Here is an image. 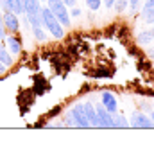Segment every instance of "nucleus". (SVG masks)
Masks as SVG:
<instances>
[{
  "label": "nucleus",
  "instance_id": "a878e982",
  "mask_svg": "<svg viewBox=\"0 0 154 158\" xmlns=\"http://www.w3.org/2000/svg\"><path fill=\"white\" fill-rule=\"evenodd\" d=\"M149 117H151V120L154 122V110H151V115H149Z\"/></svg>",
  "mask_w": 154,
  "mask_h": 158
},
{
  "label": "nucleus",
  "instance_id": "f03ea898",
  "mask_svg": "<svg viewBox=\"0 0 154 158\" xmlns=\"http://www.w3.org/2000/svg\"><path fill=\"white\" fill-rule=\"evenodd\" d=\"M48 9L52 11V15L59 20V23L68 29L72 25V18H70V13H68V7L63 4V0H47Z\"/></svg>",
  "mask_w": 154,
  "mask_h": 158
},
{
  "label": "nucleus",
  "instance_id": "5701e85b",
  "mask_svg": "<svg viewBox=\"0 0 154 158\" xmlns=\"http://www.w3.org/2000/svg\"><path fill=\"white\" fill-rule=\"evenodd\" d=\"M113 4H115V0H104V6L107 9H113Z\"/></svg>",
  "mask_w": 154,
  "mask_h": 158
},
{
  "label": "nucleus",
  "instance_id": "2eb2a0df",
  "mask_svg": "<svg viewBox=\"0 0 154 158\" xmlns=\"http://www.w3.org/2000/svg\"><path fill=\"white\" fill-rule=\"evenodd\" d=\"M25 20H27V23H29L30 27H39V25H43L41 23V15H23Z\"/></svg>",
  "mask_w": 154,
  "mask_h": 158
},
{
  "label": "nucleus",
  "instance_id": "6ab92c4d",
  "mask_svg": "<svg viewBox=\"0 0 154 158\" xmlns=\"http://www.w3.org/2000/svg\"><path fill=\"white\" fill-rule=\"evenodd\" d=\"M68 13H70V18H79V16L83 15V11L79 9L77 6H74V7H70V11H68Z\"/></svg>",
  "mask_w": 154,
  "mask_h": 158
},
{
  "label": "nucleus",
  "instance_id": "f257e3e1",
  "mask_svg": "<svg viewBox=\"0 0 154 158\" xmlns=\"http://www.w3.org/2000/svg\"><path fill=\"white\" fill-rule=\"evenodd\" d=\"M39 15H41V23H43V27H45V31L50 32L52 38L61 40L65 36V27H63V25L59 23V20L52 15V11L48 9V6H41Z\"/></svg>",
  "mask_w": 154,
  "mask_h": 158
},
{
  "label": "nucleus",
  "instance_id": "6e6552de",
  "mask_svg": "<svg viewBox=\"0 0 154 158\" xmlns=\"http://www.w3.org/2000/svg\"><path fill=\"white\" fill-rule=\"evenodd\" d=\"M100 102H102V106H104L109 113H116V110H118V102H116V97L111 94V92H102V95H100Z\"/></svg>",
  "mask_w": 154,
  "mask_h": 158
},
{
  "label": "nucleus",
  "instance_id": "a211bd4d",
  "mask_svg": "<svg viewBox=\"0 0 154 158\" xmlns=\"http://www.w3.org/2000/svg\"><path fill=\"white\" fill-rule=\"evenodd\" d=\"M84 4L88 6V9L91 11H99L102 6V0H84Z\"/></svg>",
  "mask_w": 154,
  "mask_h": 158
},
{
  "label": "nucleus",
  "instance_id": "20e7f679",
  "mask_svg": "<svg viewBox=\"0 0 154 158\" xmlns=\"http://www.w3.org/2000/svg\"><path fill=\"white\" fill-rule=\"evenodd\" d=\"M129 128L154 129V122L151 120L149 115H145V111H133L131 113V120H129Z\"/></svg>",
  "mask_w": 154,
  "mask_h": 158
},
{
  "label": "nucleus",
  "instance_id": "ddd939ff",
  "mask_svg": "<svg viewBox=\"0 0 154 158\" xmlns=\"http://www.w3.org/2000/svg\"><path fill=\"white\" fill-rule=\"evenodd\" d=\"M113 128L115 129H127L129 128V120L125 115H120V113H113Z\"/></svg>",
  "mask_w": 154,
  "mask_h": 158
},
{
  "label": "nucleus",
  "instance_id": "9d476101",
  "mask_svg": "<svg viewBox=\"0 0 154 158\" xmlns=\"http://www.w3.org/2000/svg\"><path fill=\"white\" fill-rule=\"evenodd\" d=\"M41 6H43L41 0H23V9H25L23 15H38L41 11Z\"/></svg>",
  "mask_w": 154,
  "mask_h": 158
},
{
  "label": "nucleus",
  "instance_id": "393cba45",
  "mask_svg": "<svg viewBox=\"0 0 154 158\" xmlns=\"http://www.w3.org/2000/svg\"><path fill=\"white\" fill-rule=\"evenodd\" d=\"M147 54H149V58L151 59H154V47H151V49L147 50Z\"/></svg>",
  "mask_w": 154,
  "mask_h": 158
},
{
  "label": "nucleus",
  "instance_id": "0eeeda50",
  "mask_svg": "<svg viewBox=\"0 0 154 158\" xmlns=\"http://www.w3.org/2000/svg\"><path fill=\"white\" fill-rule=\"evenodd\" d=\"M72 118H74V122H75V128H83V129H88L91 128V124L88 122L86 115H84V111H83V102H77L74 108L68 111Z\"/></svg>",
  "mask_w": 154,
  "mask_h": 158
},
{
  "label": "nucleus",
  "instance_id": "4be33fe9",
  "mask_svg": "<svg viewBox=\"0 0 154 158\" xmlns=\"http://www.w3.org/2000/svg\"><path fill=\"white\" fill-rule=\"evenodd\" d=\"M4 74H7V67H6L4 63H0V77H2Z\"/></svg>",
  "mask_w": 154,
  "mask_h": 158
},
{
  "label": "nucleus",
  "instance_id": "b1692460",
  "mask_svg": "<svg viewBox=\"0 0 154 158\" xmlns=\"http://www.w3.org/2000/svg\"><path fill=\"white\" fill-rule=\"evenodd\" d=\"M142 110H144V111H151V106H149L147 102H142Z\"/></svg>",
  "mask_w": 154,
  "mask_h": 158
},
{
  "label": "nucleus",
  "instance_id": "f3484780",
  "mask_svg": "<svg viewBox=\"0 0 154 158\" xmlns=\"http://www.w3.org/2000/svg\"><path fill=\"white\" fill-rule=\"evenodd\" d=\"M127 7H129V0H115V4H113V9L116 13H124Z\"/></svg>",
  "mask_w": 154,
  "mask_h": 158
},
{
  "label": "nucleus",
  "instance_id": "412c9836",
  "mask_svg": "<svg viewBox=\"0 0 154 158\" xmlns=\"http://www.w3.org/2000/svg\"><path fill=\"white\" fill-rule=\"evenodd\" d=\"M154 7V0H145L144 7H142V11H147V9H152Z\"/></svg>",
  "mask_w": 154,
  "mask_h": 158
},
{
  "label": "nucleus",
  "instance_id": "4468645a",
  "mask_svg": "<svg viewBox=\"0 0 154 158\" xmlns=\"http://www.w3.org/2000/svg\"><path fill=\"white\" fill-rule=\"evenodd\" d=\"M152 40H154V36L151 34V31H142V32L136 36V41H138V45H149Z\"/></svg>",
  "mask_w": 154,
  "mask_h": 158
},
{
  "label": "nucleus",
  "instance_id": "7ed1b4c3",
  "mask_svg": "<svg viewBox=\"0 0 154 158\" xmlns=\"http://www.w3.org/2000/svg\"><path fill=\"white\" fill-rule=\"evenodd\" d=\"M95 111H97V128L99 129H115L113 128V113H109L102 102L95 104Z\"/></svg>",
  "mask_w": 154,
  "mask_h": 158
},
{
  "label": "nucleus",
  "instance_id": "39448f33",
  "mask_svg": "<svg viewBox=\"0 0 154 158\" xmlns=\"http://www.w3.org/2000/svg\"><path fill=\"white\" fill-rule=\"evenodd\" d=\"M2 22H4V29L7 34H16L20 32V16L13 11H4L2 13Z\"/></svg>",
  "mask_w": 154,
  "mask_h": 158
},
{
  "label": "nucleus",
  "instance_id": "dca6fc26",
  "mask_svg": "<svg viewBox=\"0 0 154 158\" xmlns=\"http://www.w3.org/2000/svg\"><path fill=\"white\" fill-rule=\"evenodd\" d=\"M142 20L147 25H152L154 23V7L152 9H147V11H142Z\"/></svg>",
  "mask_w": 154,
  "mask_h": 158
},
{
  "label": "nucleus",
  "instance_id": "9b49d317",
  "mask_svg": "<svg viewBox=\"0 0 154 158\" xmlns=\"http://www.w3.org/2000/svg\"><path fill=\"white\" fill-rule=\"evenodd\" d=\"M0 63H4L7 69L14 65V56L6 49V43H4V41H0Z\"/></svg>",
  "mask_w": 154,
  "mask_h": 158
},
{
  "label": "nucleus",
  "instance_id": "423d86ee",
  "mask_svg": "<svg viewBox=\"0 0 154 158\" xmlns=\"http://www.w3.org/2000/svg\"><path fill=\"white\" fill-rule=\"evenodd\" d=\"M4 43H6V49L9 50L14 58L23 52V41H22V38H20L18 32H16V34H6Z\"/></svg>",
  "mask_w": 154,
  "mask_h": 158
},
{
  "label": "nucleus",
  "instance_id": "aec40b11",
  "mask_svg": "<svg viewBox=\"0 0 154 158\" xmlns=\"http://www.w3.org/2000/svg\"><path fill=\"white\" fill-rule=\"evenodd\" d=\"M140 2L142 0H129V7H131V15H135L138 7H140Z\"/></svg>",
  "mask_w": 154,
  "mask_h": 158
},
{
  "label": "nucleus",
  "instance_id": "f8f14e48",
  "mask_svg": "<svg viewBox=\"0 0 154 158\" xmlns=\"http://www.w3.org/2000/svg\"><path fill=\"white\" fill-rule=\"evenodd\" d=\"M30 32H32V38L36 40L38 43H45L47 41V31H45V27L43 25H39V27H30Z\"/></svg>",
  "mask_w": 154,
  "mask_h": 158
},
{
  "label": "nucleus",
  "instance_id": "1a4fd4ad",
  "mask_svg": "<svg viewBox=\"0 0 154 158\" xmlns=\"http://www.w3.org/2000/svg\"><path fill=\"white\" fill-rule=\"evenodd\" d=\"M83 111L86 115L88 122L91 124V128H97V111H95V104L93 102H83Z\"/></svg>",
  "mask_w": 154,
  "mask_h": 158
}]
</instances>
